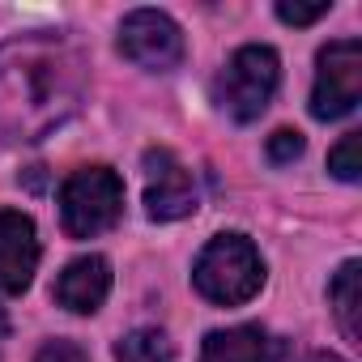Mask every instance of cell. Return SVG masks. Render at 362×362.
I'll return each mask as SVG.
<instances>
[{
  "instance_id": "cell-16",
  "label": "cell",
  "mask_w": 362,
  "mask_h": 362,
  "mask_svg": "<svg viewBox=\"0 0 362 362\" xmlns=\"http://www.w3.org/2000/svg\"><path fill=\"white\" fill-rule=\"evenodd\" d=\"M35 362H90V354H86L77 341H69V337H56V341H47V345L35 354Z\"/></svg>"
},
{
  "instance_id": "cell-5",
  "label": "cell",
  "mask_w": 362,
  "mask_h": 362,
  "mask_svg": "<svg viewBox=\"0 0 362 362\" xmlns=\"http://www.w3.org/2000/svg\"><path fill=\"white\" fill-rule=\"evenodd\" d=\"M362 98V43L358 39H332L315 56V86H311V115L315 119H341Z\"/></svg>"
},
{
  "instance_id": "cell-8",
  "label": "cell",
  "mask_w": 362,
  "mask_h": 362,
  "mask_svg": "<svg viewBox=\"0 0 362 362\" xmlns=\"http://www.w3.org/2000/svg\"><path fill=\"white\" fill-rule=\"evenodd\" d=\"M39 269V230L22 209H0V294H26Z\"/></svg>"
},
{
  "instance_id": "cell-4",
  "label": "cell",
  "mask_w": 362,
  "mask_h": 362,
  "mask_svg": "<svg viewBox=\"0 0 362 362\" xmlns=\"http://www.w3.org/2000/svg\"><path fill=\"white\" fill-rule=\"evenodd\" d=\"M277 81H281V60H277V52L264 47V43H247V47H239V52L226 60V69L218 73L214 98H218V107H222L230 119L252 124V119H260V115L269 111V103H273V94H277Z\"/></svg>"
},
{
  "instance_id": "cell-15",
  "label": "cell",
  "mask_w": 362,
  "mask_h": 362,
  "mask_svg": "<svg viewBox=\"0 0 362 362\" xmlns=\"http://www.w3.org/2000/svg\"><path fill=\"white\" fill-rule=\"evenodd\" d=\"M328 13H332V0H315V5H290V0H281L277 5V18L286 26H311V22H320Z\"/></svg>"
},
{
  "instance_id": "cell-11",
  "label": "cell",
  "mask_w": 362,
  "mask_h": 362,
  "mask_svg": "<svg viewBox=\"0 0 362 362\" xmlns=\"http://www.w3.org/2000/svg\"><path fill=\"white\" fill-rule=\"evenodd\" d=\"M328 307L337 328L345 332V341H362V264L345 260L328 286Z\"/></svg>"
},
{
  "instance_id": "cell-6",
  "label": "cell",
  "mask_w": 362,
  "mask_h": 362,
  "mask_svg": "<svg viewBox=\"0 0 362 362\" xmlns=\"http://www.w3.org/2000/svg\"><path fill=\"white\" fill-rule=\"evenodd\" d=\"M119 56L145 73H170L184 60V30L162 9H132L119 22Z\"/></svg>"
},
{
  "instance_id": "cell-17",
  "label": "cell",
  "mask_w": 362,
  "mask_h": 362,
  "mask_svg": "<svg viewBox=\"0 0 362 362\" xmlns=\"http://www.w3.org/2000/svg\"><path fill=\"white\" fill-rule=\"evenodd\" d=\"M298 362H345L341 354H328V349H315V354H307V358H298Z\"/></svg>"
},
{
  "instance_id": "cell-7",
  "label": "cell",
  "mask_w": 362,
  "mask_h": 362,
  "mask_svg": "<svg viewBox=\"0 0 362 362\" xmlns=\"http://www.w3.org/2000/svg\"><path fill=\"white\" fill-rule=\"evenodd\" d=\"M197 179L170 149H145V214L153 222H179L197 214Z\"/></svg>"
},
{
  "instance_id": "cell-12",
  "label": "cell",
  "mask_w": 362,
  "mask_h": 362,
  "mask_svg": "<svg viewBox=\"0 0 362 362\" xmlns=\"http://www.w3.org/2000/svg\"><path fill=\"white\" fill-rule=\"evenodd\" d=\"M115 362H175V341L162 328H132L115 341Z\"/></svg>"
},
{
  "instance_id": "cell-10",
  "label": "cell",
  "mask_w": 362,
  "mask_h": 362,
  "mask_svg": "<svg viewBox=\"0 0 362 362\" xmlns=\"http://www.w3.org/2000/svg\"><path fill=\"white\" fill-rule=\"evenodd\" d=\"M273 358H277V341L260 324L218 328L201 345V362H273Z\"/></svg>"
},
{
  "instance_id": "cell-1",
  "label": "cell",
  "mask_w": 362,
  "mask_h": 362,
  "mask_svg": "<svg viewBox=\"0 0 362 362\" xmlns=\"http://www.w3.org/2000/svg\"><path fill=\"white\" fill-rule=\"evenodd\" d=\"M86 56L64 30H30L0 43V141L30 145L77 115Z\"/></svg>"
},
{
  "instance_id": "cell-3",
  "label": "cell",
  "mask_w": 362,
  "mask_h": 362,
  "mask_svg": "<svg viewBox=\"0 0 362 362\" xmlns=\"http://www.w3.org/2000/svg\"><path fill=\"white\" fill-rule=\"evenodd\" d=\"M124 218V179L111 166H81L60 188V222L69 239H98Z\"/></svg>"
},
{
  "instance_id": "cell-14",
  "label": "cell",
  "mask_w": 362,
  "mask_h": 362,
  "mask_svg": "<svg viewBox=\"0 0 362 362\" xmlns=\"http://www.w3.org/2000/svg\"><path fill=\"white\" fill-rule=\"evenodd\" d=\"M303 149H307V141H303V132H294V128H277V132L269 136V145H264L269 162H277V166L294 162V158H298Z\"/></svg>"
},
{
  "instance_id": "cell-2",
  "label": "cell",
  "mask_w": 362,
  "mask_h": 362,
  "mask_svg": "<svg viewBox=\"0 0 362 362\" xmlns=\"http://www.w3.org/2000/svg\"><path fill=\"white\" fill-rule=\"evenodd\" d=\"M192 286L218 307H243L264 286V256L239 230L214 235L192 264Z\"/></svg>"
},
{
  "instance_id": "cell-13",
  "label": "cell",
  "mask_w": 362,
  "mask_h": 362,
  "mask_svg": "<svg viewBox=\"0 0 362 362\" xmlns=\"http://www.w3.org/2000/svg\"><path fill=\"white\" fill-rule=\"evenodd\" d=\"M328 170L345 184H358L362 179V132H345L332 149H328Z\"/></svg>"
},
{
  "instance_id": "cell-9",
  "label": "cell",
  "mask_w": 362,
  "mask_h": 362,
  "mask_svg": "<svg viewBox=\"0 0 362 362\" xmlns=\"http://www.w3.org/2000/svg\"><path fill=\"white\" fill-rule=\"evenodd\" d=\"M56 303L73 315H94L107 294H111V260L107 256H77L73 264H64V273L56 277Z\"/></svg>"
},
{
  "instance_id": "cell-18",
  "label": "cell",
  "mask_w": 362,
  "mask_h": 362,
  "mask_svg": "<svg viewBox=\"0 0 362 362\" xmlns=\"http://www.w3.org/2000/svg\"><path fill=\"white\" fill-rule=\"evenodd\" d=\"M5 337H9V320H5V311H0V345H5Z\"/></svg>"
}]
</instances>
